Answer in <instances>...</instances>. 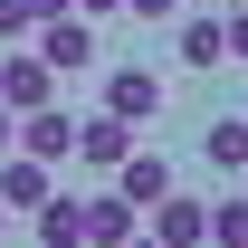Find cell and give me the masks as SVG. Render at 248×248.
<instances>
[{"label": "cell", "mask_w": 248, "mask_h": 248, "mask_svg": "<svg viewBox=\"0 0 248 248\" xmlns=\"http://www.w3.org/2000/svg\"><path fill=\"white\" fill-rule=\"evenodd\" d=\"M210 239H229V248H248V201H210Z\"/></svg>", "instance_id": "13"}, {"label": "cell", "mask_w": 248, "mask_h": 248, "mask_svg": "<svg viewBox=\"0 0 248 248\" xmlns=\"http://www.w3.org/2000/svg\"><path fill=\"white\" fill-rule=\"evenodd\" d=\"M219 38H229V58L248 67V0H239V10H219Z\"/></svg>", "instance_id": "15"}, {"label": "cell", "mask_w": 248, "mask_h": 248, "mask_svg": "<svg viewBox=\"0 0 248 248\" xmlns=\"http://www.w3.org/2000/svg\"><path fill=\"white\" fill-rule=\"evenodd\" d=\"M10 143H19V153H38V162H67V153H77V115H58V105H29Z\"/></svg>", "instance_id": "6"}, {"label": "cell", "mask_w": 248, "mask_h": 248, "mask_svg": "<svg viewBox=\"0 0 248 248\" xmlns=\"http://www.w3.org/2000/svg\"><path fill=\"white\" fill-rule=\"evenodd\" d=\"M58 10H67V0H29V19H58Z\"/></svg>", "instance_id": "19"}, {"label": "cell", "mask_w": 248, "mask_h": 248, "mask_svg": "<svg viewBox=\"0 0 248 248\" xmlns=\"http://www.w3.org/2000/svg\"><path fill=\"white\" fill-rule=\"evenodd\" d=\"M0 239H10V210H0Z\"/></svg>", "instance_id": "20"}, {"label": "cell", "mask_w": 248, "mask_h": 248, "mask_svg": "<svg viewBox=\"0 0 248 248\" xmlns=\"http://www.w3.org/2000/svg\"><path fill=\"white\" fill-rule=\"evenodd\" d=\"M10 134H19V115H10V105H0V153H10Z\"/></svg>", "instance_id": "18"}, {"label": "cell", "mask_w": 248, "mask_h": 248, "mask_svg": "<svg viewBox=\"0 0 248 248\" xmlns=\"http://www.w3.org/2000/svg\"><path fill=\"white\" fill-rule=\"evenodd\" d=\"M105 115L153 124V115H162V67H105Z\"/></svg>", "instance_id": "3"}, {"label": "cell", "mask_w": 248, "mask_h": 248, "mask_svg": "<svg viewBox=\"0 0 248 248\" xmlns=\"http://www.w3.org/2000/svg\"><path fill=\"white\" fill-rule=\"evenodd\" d=\"M124 239H143V210L124 191H95L86 201V248H124Z\"/></svg>", "instance_id": "8"}, {"label": "cell", "mask_w": 248, "mask_h": 248, "mask_svg": "<svg viewBox=\"0 0 248 248\" xmlns=\"http://www.w3.org/2000/svg\"><path fill=\"white\" fill-rule=\"evenodd\" d=\"M38 58H48V67H58V77H86V67H95V19H77V10H58V19H38Z\"/></svg>", "instance_id": "1"}, {"label": "cell", "mask_w": 248, "mask_h": 248, "mask_svg": "<svg viewBox=\"0 0 248 248\" xmlns=\"http://www.w3.org/2000/svg\"><path fill=\"white\" fill-rule=\"evenodd\" d=\"M38 239H48V248H86V201L48 191V201H38Z\"/></svg>", "instance_id": "11"}, {"label": "cell", "mask_w": 248, "mask_h": 248, "mask_svg": "<svg viewBox=\"0 0 248 248\" xmlns=\"http://www.w3.org/2000/svg\"><path fill=\"white\" fill-rule=\"evenodd\" d=\"M124 10H134V19H182L191 0H124Z\"/></svg>", "instance_id": "16"}, {"label": "cell", "mask_w": 248, "mask_h": 248, "mask_svg": "<svg viewBox=\"0 0 248 248\" xmlns=\"http://www.w3.org/2000/svg\"><path fill=\"white\" fill-rule=\"evenodd\" d=\"M210 10H239V0H210Z\"/></svg>", "instance_id": "21"}, {"label": "cell", "mask_w": 248, "mask_h": 248, "mask_svg": "<svg viewBox=\"0 0 248 248\" xmlns=\"http://www.w3.org/2000/svg\"><path fill=\"white\" fill-rule=\"evenodd\" d=\"M172 48H182L191 77H210V67H229V38H219V10H201V19H172Z\"/></svg>", "instance_id": "7"}, {"label": "cell", "mask_w": 248, "mask_h": 248, "mask_svg": "<svg viewBox=\"0 0 248 248\" xmlns=\"http://www.w3.org/2000/svg\"><path fill=\"white\" fill-rule=\"evenodd\" d=\"M48 172H58V162H38V153H19V143H10V153H0V210H38V201H48Z\"/></svg>", "instance_id": "5"}, {"label": "cell", "mask_w": 248, "mask_h": 248, "mask_svg": "<svg viewBox=\"0 0 248 248\" xmlns=\"http://www.w3.org/2000/svg\"><path fill=\"white\" fill-rule=\"evenodd\" d=\"M134 134H143V124H124V115H86L77 124V153H86L95 172H115V162L134 153Z\"/></svg>", "instance_id": "9"}, {"label": "cell", "mask_w": 248, "mask_h": 248, "mask_svg": "<svg viewBox=\"0 0 248 248\" xmlns=\"http://www.w3.org/2000/svg\"><path fill=\"white\" fill-rule=\"evenodd\" d=\"M67 10H77V19H115L124 0H67Z\"/></svg>", "instance_id": "17"}, {"label": "cell", "mask_w": 248, "mask_h": 248, "mask_svg": "<svg viewBox=\"0 0 248 248\" xmlns=\"http://www.w3.org/2000/svg\"><path fill=\"white\" fill-rule=\"evenodd\" d=\"M0 105H10V115H29V105H58V67L38 58H0Z\"/></svg>", "instance_id": "4"}, {"label": "cell", "mask_w": 248, "mask_h": 248, "mask_svg": "<svg viewBox=\"0 0 248 248\" xmlns=\"http://www.w3.org/2000/svg\"><path fill=\"white\" fill-rule=\"evenodd\" d=\"M143 239H153V248H191V239H210V201H191V191H162L153 210H143Z\"/></svg>", "instance_id": "2"}, {"label": "cell", "mask_w": 248, "mask_h": 248, "mask_svg": "<svg viewBox=\"0 0 248 248\" xmlns=\"http://www.w3.org/2000/svg\"><path fill=\"white\" fill-rule=\"evenodd\" d=\"M115 191L134 201V210H153L162 191H172V162H162V153H124V162H115Z\"/></svg>", "instance_id": "10"}, {"label": "cell", "mask_w": 248, "mask_h": 248, "mask_svg": "<svg viewBox=\"0 0 248 248\" xmlns=\"http://www.w3.org/2000/svg\"><path fill=\"white\" fill-rule=\"evenodd\" d=\"M201 153H210L219 172H248V115H219V124H210V143H201Z\"/></svg>", "instance_id": "12"}, {"label": "cell", "mask_w": 248, "mask_h": 248, "mask_svg": "<svg viewBox=\"0 0 248 248\" xmlns=\"http://www.w3.org/2000/svg\"><path fill=\"white\" fill-rule=\"evenodd\" d=\"M29 29H38V19H29V0H0V48H19Z\"/></svg>", "instance_id": "14"}]
</instances>
